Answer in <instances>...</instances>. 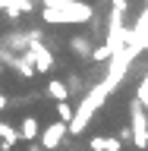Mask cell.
I'll return each mask as SVG.
<instances>
[{"mask_svg": "<svg viewBox=\"0 0 148 151\" xmlns=\"http://www.w3.org/2000/svg\"><path fill=\"white\" fill-rule=\"evenodd\" d=\"M44 19L47 22H85L92 19V6L76 3V0H47Z\"/></svg>", "mask_w": 148, "mask_h": 151, "instance_id": "6da1fadb", "label": "cell"}, {"mask_svg": "<svg viewBox=\"0 0 148 151\" xmlns=\"http://www.w3.org/2000/svg\"><path fill=\"white\" fill-rule=\"evenodd\" d=\"M129 135L136 139L139 148L148 145V123H145V116H142V107H139V104H132V132H129Z\"/></svg>", "mask_w": 148, "mask_h": 151, "instance_id": "7a4b0ae2", "label": "cell"}, {"mask_svg": "<svg viewBox=\"0 0 148 151\" xmlns=\"http://www.w3.org/2000/svg\"><path fill=\"white\" fill-rule=\"evenodd\" d=\"M66 129H69L66 123H51V126H47V129L41 132V145H44V148H57V145L63 142Z\"/></svg>", "mask_w": 148, "mask_h": 151, "instance_id": "3957f363", "label": "cell"}, {"mask_svg": "<svg viewBox=\"0 0 148 151\" xmlns=\"http://www.w3.org/2000/svg\"><path fill=\"white\" fill-rule=\"evenodd\" d=\"M32 60H35V73H47L51 66H54V57H51V50H44L41 44H32Z\"/></svg>", "mask_w": 148, "mask_h": 151, "instance_id": "277c9868", "label": "cell"}, {"mask_svg": "<svg viewBox=\"0 0 148 151\" xmlns=\"http://www.w3.org/2000/svg\"><path fill=\"white\" fill-rule=\"evenodd\" d=\"M88 148H92V151H120L123 148V139H120V135H113V139H110V135H95V139L88 142Z\"/></svg>", "mask_w": 148, "mask_h": 151, "instance_id": "5b68a950", "label": "cell"}, {"mask_svg": "<svg viewBox=\"0 0 148 151\" xmlns=\"http://www.w3.org/2000/svg\"><path fill=\"white\" fill-rule=\"evenodd\" d=\"M35 135H38V120H35V116L22 120V126H19V139H35Z\"/></svg>", "mask_w": 148, "mask_h": 151, "instance_id": "8992f818", "label": "cell"}, {"mask_svg": "<svg viewBox=\"0 0 148 151\" xmlns=\"http://www.w3.org/2000/svg\"><path fill=\"white\" fill-rule=\"evenodd\" d=\"M47 94H51L54 101H66V85L60 82V79H51V82H47Z\"/></svg>", "mask_w": 148, "mask_h": 151, "instance_id": "52a82bcc", "label": "cell"}, {"mask_svg": "<svg viewBox=\"0 0 148 151\" xmlns=\"http://www.w3.org/2000/svg\"><path fill=\"white\" fill-rule=\"evenodd\" d=\"M73 50H79V54H88V41H85V38H73Z\"/></svg>", "mask_w": 148, "mask_h": 151, "instance_id": "ba28073f", "label": "cell"}, {"mask_svg": "<svg viewBox=\"0 0 148 151\" xmlns=\"http://www.w3.org/2000/svg\"><path fill=\"white\" fill-rule=\"evenodd\" d=\"M57 113H60L63 120H69V116H73V113H69V107H66V101H57Z\"/></svg>", "mask_w": 148, "mask_h": 151, "instance_id": "9c48e42d", "label": "cell"}, {"mask_svg": "<svg viewBox=\"0 0 148 151\" xmlns=\"http://www.w3.org/2000/svg\"><path fill=\"white\" fill-rule=\"evenodd\" d=\"M0 9H3V0H0Z\"/></svg>", "mask_w": 148, "mask_h": 151, "instance_id": "30bf717a", "label": "cell"}, {"mask_svg": "<svg viewBox=\"0 0 148 151\" xmlns=\"http://www.w3.org/2000/svg\"><path fill=\"white\" fill-rule=\"evenodd\" d=\"M28 3H35V0H28Z\"/></svg>", "mask_w": 148, "mask_h": 151, "instance_id": "8fae6325", "label": "cell"}]
</instances>
